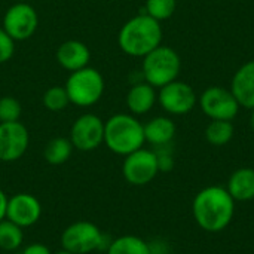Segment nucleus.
I'll list each match as a JSON object with an SVG mask.
<instances>
[{
  "mask_svg": "<svg viewBox=\"0 0 254 254\" xmlns=\"http://www.w3.org/2000/svg\"><path fill=\"white\" fill-rule=\"evenodd\" d=\"M192 213L201 229L220 232L226 229L235 214V201L225 188L208 186L193 199Z\"/></svg>",
  "mask_w": 254,
  "mask_h": 254,
  "instance_id": "obj_1",
  "label": "nucleus"
},
{
  "mask_svg": "<svg viewBox=\"0 0 254 254\" xmlns=\"http://www.w3.org/2000/svg\"><path fill=\"white\" fill-rule=\"evenodd\" d=\"M162 42V27L161 22L149 16L147 13H140L128 19L119 30L118 43L122 52L129 57L143 58L153 49H156Z\"/></svg>",
  "mask_w": 254,
  "mask_h": 254,
  "instance_id": "obj_2",
  "label": "nucleus"
},
{
  "mask_svg": "<svg viewBox=\"0 0 254 254\" xmlns=\"http://www.w3.org/2000/svg\"><path fill=\"white\" fill-rule=\"evenodd\" d=\"M144 143V127L134 115L116 113L104 122V144L110 152L127 156Z\"/></svg>",
  "mask_w": 254,
  "mask_h": 254,
  "instance_id": "obj_3",
  "label": "nucleus"
},
{
  "mask_svg": "<svg viewBox=\"0 0 254 254\" xmlns=\"http://www.w3.org/2000/svg\"><path fill=\"white\" fill-rule=\"evenodd\" d=\"M182 70L180 55L170 46L159 45L156 49L143 57L141 74L144 82L153 88H162L177 80Z\"/></svg>",
  "mask_w": 254,
  "mask_h": 254,
  "instance_id": "obj_4",
  "label": "nucleus"
},
{
  "mask_svg": "<svg viewBox=\"0 0 254 254\" xmlns=\"http://www.w3.org/2000/svg\"><path fill=\"white\" fill-rule=\"evenodd\" d=\"M70 103L77 107H91L97 104L104 94V77L92 67H83L71 71L64 85Z\"/></svg>",
  "mask_w": 254,
  "mask_h": 254,
  "instance_id": "obj_5",
  "label": "nucleus"
},
{
  "mask_svg": "<svg viewBox=\"0 0 254 254\" xmlns=\"http://www.w3.org/2000/svg\"><path fill=\"white\" fill-rule=\"evenodd\" d=\"M112 240L100 228L88 220H79L68 225L61 234V246L73 254H89L95 250L107 252Z\"/></svg>",
  "mask_w": 254,
  "mask_h": 254,
  "instance_id": "obj_6",
  "label": "nucleus"
},
{
  "mask_svg": "<svg viewBox=\"0 0 254 254\" xmlns=\"http://www.w3.org/2000/svg\"><path fill=\"white\" fill-rule=\"evenodd\" d=\"M39 27V15L27 1H16L7 7L3 16V30L15 40L22 42L34 36Z\"/></svg>",
  "mask_w": 254,
  "mask_h": 254,
  "instance_id": "obj_7",
  "label": "nucleus"
},
{
  "mask_svg": "<svg viewBox=\"0 0 254 254\" xmlns=\"http://www.w3.org/2000/svg\"><path fill=\"white\" fill-rule=\"evenodd\" d=\"M202 113L211 121H232L240 112V103L231 89L222 86L207 88L198 98Z\"/></svg>",
  "mask_w": 254,
  "mask_h": 254,
  "instance_id": "obj_8",
  "label": "nucleus"
},
{
  "mask_svg": "<svg viewBox=\"0 0 254 254\" xmlns=\"http://www.w3.org/2000/svg\"><path fill=\"white\" fill-rule=\"evenodd\" d=\"M70 141L80 152H91L104 143V122L94 113L80 115L70 128Z\"/></svg>",
  "mask_w": 254,
  "mask_h": 254,
  "instance_id": "obj_9",
  "label": "nucleus"
},
{
  "mask_svg": "<svg viewBox=\"0 0 254 254\" xmlns=\"http://www.w3.org/2000/svg\"><path fill=\"white\" fill-rule=\"evenodd\" d=\"M159 173L156 153L149 149H138L125 156L122 174L132 186L149 185Z\"/></svg>",
  "mask_w": 254,
  "mask_h": 254,
  "instance_id": "obj_10",
  "label": "nucleus"
},
{
  "mask_svg": "<svg viewBox=\"0 0 254 254\" xmlns=\"http://www.w3.org/2000/svg\"><path fill=\"white\" fill-rule=\"evenodd\" d=\"M158 101L167 113L182 116L188 115L195 109L198 97L189 83L182 80H173L171 83H167L165 86L159 88Z\"/></svg>",
  "mask_w": 254,
  "mask_h": 254,
  "instance_id": "obj_11",
  "label": "nucleus"
},
{
  "mask_svg": "<svg viewBox=\"0 0 254 254\" xmlns=\"http://www.w3.org/2000/svg\"><path fill=\"white\" fill-rule=\"evenodd\" d=\"M30 144L25 125L18 122H0V161L15 162L22 158Z\"/></svg>",
  "mask_w": 254,
  "mask_h": 254,
  "instance_id": "obj_12",
  "label": "nucleus"
},
{
  "mask_svg": "<svg viewBox=\"0 0 254 254\" xmlns=\"http://www.w3.org/2000/svg\"><path fill=\"white\" fill-rule=\"evenodd\" d=\"M40 216H42V205L34 195L21 192L7 198L6 219L21 226L22 229L36 225Z\"/></svg>",
  "mask_w": 254,
  "mask_h": 254,
  "instance_id": "obj_13",
  "label": "nucleus"
},
{
  "mask_svg": "<svg viewBox=\"0 0 254 254\" xmlns=\"http://www.w3.org/2000/svg\"><path fill=\"white\" fill-rule=\"evenodd\" d=\"M55 58L64 70L71 73L88 67L91 61V51L80 40H65L57 48Z\"/></svg>",
  "mask_w": 254,
  "mask_h": 254,
  "instance_id": "obj_14",
  "label": "nucleus"
},
{
  "mask_svg": "<svg viewBox=\"0 0 254 254\" xmlns=\"http://www.w3.org/2000/svg\"><path fill=\"white\" fill-rule=\"evenodd\" d=\"M231 91L241 107L254 109V60L243 64L234 74Z\"/></svg>",
  "mask_w": 254,
  "mask_h": 254,
  "instance_id": "obj_15",
  "label": "nucleus"
},
{
  "mask_svg": "<svg viewBox=\"0 0 254 254\" xmlns=\"http://www.w3.org/2000/svg\"><path fill=\"white\" fill-rule=\"evenodd\" d=\"M156 101H158V94L155 88L147 82L134 83L127 94V107L134 116L149 113Z\"/></svg>",
  "mask_w": 254,
  "mask_h": 254,
  "instance_id": "obj_16",
  "label": "nucleus"
},
{
  "mask_svg": "<svg viewBox=\"0 0 254 254\" xmlns=\"http://www.w3.org/2000/svg\"><path fill=\"white\" fill-rule=\"evenodd\" d=\"M144 127V138L155 147L171 144L176 135V124L165 116H156L150 119Z\"/></svg>",
  "mask_w": 254,
  "mask_h": 254,
  "instance_id": "obj_17",
  "label": "nucleus"
},
{
  "mask_svg": "<svg viewBox=\"0 0 254 254\" xmlns=\"http://www.w3.org/2000/svg\"><path fill=\"white\" fill-rule=\"evenodd\" d=\"M226 190L234 201H252L254 199V170L240 168L232 173L228 182Z\"/></svg>",
  "mask_w": 254,
  "mask_h": 254,
  "instance_id": "obj_18",
  "label": "nucleus"
},
{
  "mask_svg": "<svg viewBox=\"0 0 254 254\" xmlns=\"http://www.w3.org/2000/svg\"><path fill=\"white\" fill-rule=\"evenodd\" d=\"M106 254H152V247L140 237L124 235L112 240Z\"/></svg>",
  "mask_w": 254,
  "mask_h": 254,
  "instance_id": "obj_19",
  "label": "nucleus"
},
{
  "mask_svg": "<svg viewBox=\"0 0 254 254\" xmlns=\"http://www.w3.org/2000/svg\"><path fill=\"white\" fill-rule=\"evenodd\" d=\"M73 144L70 138L65 137H55L48 141V144L43 149V158L51 165H63L65 164L71 153H73Z\"/></svg>",
  "mask_w": 254,
  "mask_h": 254,
  "instance_id": "obj_20",
  "label": "nucleus"
},
{
  "mask_svg": "<svg viewBox=\"0 0 254 254\" xmlns=\"http://www.w3.org/2000/svg\"><path fill=\"white\" fill-rule=\"evenodd\" d=\"M22 243H24L22 228L7 219H3L0 222V249L6 253H12L18 250L22 246Z\"/></svg>",
  "mask_w": 254,
  "mask_h": 254,
  "instance_id": "obj_21",
  "label": "nucleus"
},
{
  "mask_svg": "<svg viewBox=\"0 0 254 254\" xmlns=\"http://www.w3.org/2000/svg\"><path fill=\"white\" fill-rule=\"evenodd\" d=\"M232 121H211L205 128V138L213 146H225L234 137Z\"/></svg>",
  "mask_w": 254,
  "mask_h": 254,
  "instance_id": "obj_22",
  "label": "nucleus"
},
{
  "mask_svg": "<svg viewBox=\"0 0 254 254\" xmlns=\"http://www.w3.org/2000/svg\"><path fill=\"white\" fill-rule=\"evenodd\" d=\"M42 103L49 112H61L70 104V98L64 86H51L43 92Z\"/></svg>",
  "mask_w": 254,
  "mask_h": 254,
  "instance_id": "obj_23",
  "label": "nucleus"
},
{
  "mask_svg": "<svg viewBox=\"0 0 254 254\" xmlns=\"http://www.w3.org/2000/svg\"><path fill=\"white\" fill-rule=\"evenodd\" d=\"M177 7V0H146L144 13L152 16L156 21L170 19Z\"/></svg>",
  "mask_w": 254,
  "mask_h": 254,
  "instance_id": "obj_24",
  "label": "nucleus"
},
{
  "mask_svg": "<svg viewBox=\"0 0 254 254\" xmlns=\"http://www.w3.org/2000/svg\"><path fill=\"white\" fill-rule=\"evenodd\" d=\"M22 113L21 103L10 95L0 98V122H18Z\"/></svg>",
  "mask_w": 254,
  "mask_h": 254,
  "instance_id": "obj_25",
  "label": "nucleus"
},
{
  "mask_svg": "<svg viewBox=\"0 0 254 254\" xmlns=\"http://www.w3.org/2000/svg\"><path fill=\"white\" fill-rule=\"evenodd\" d=\"M15 54V40L0 27V64L12 60Z\"/></svg>",
  "mask_w": 254,
  "mask_h": 254,
  "instance_id": "obj_26",
  "label": "nucleus"
},
{
  "mask_svg": "<svg viewBox=\"0 0 254 254\" xmlns=\"http://www.w3.org/2000/svg\"><path fill=\"white\" fill-rule=\"evenodd\" d=\"M153 152L156 153L159 171H162V173L171 171L173 167H174V158H173L170 144H167V146H159V147H156V150H153Z\"/></svg>",
  "mask_w": 254,
  "mask_h": 254,
  "instance_id": "obj_27",
  "label": "nucleus"
},
{
  "mask_svg": "<svg viewBox=\"0 0 254 254\" xmlns=\"http://www.w3.org/2000/svg\"><path fill=\"white\" fill-rule=\"evenodd\" d=\"M21 254H52V252L48 249V246H45L42 243H33V244H28L27 247H24Z\"/></svg>",
  "mask_w": 254,
  "mask_h": 254,
  "instance_id": "obj_28",
  "label": "nucleus"
},
{
  "mask_svg": "<svg viewBox=\"0 0 254 254\" xmlns=\"http://www.w3.org/2000/svg\"><path fill=\"white\" fill-rule=\"evenodd\" d=\"M7 195L0 189V222L6 219V207H7Z\"/></svg>",
  "mask_w": 254,
  "mask_h": 254,
  "instance_id": "obj_29",
  "label": "nucleus"
},
{
  "mask_svg": "<svg viewBox=\"0 0 254 254\" xmlns=\"http://www.w3.org/2000/svg\"><path fill=\"white\" fill-rule=\"evenodd\" d=\"M250 125H252V129L254 131V109L252 110V116H250Z\"/></svg>",
  "mask_w": 254,
  "mask_h": 254,
  "instance_id": "obj_30",
  "label": "nucleus"
},
{
  "mask_svg": "<svg viewBox=\"0 0 254 254\" xmlns=\"http://www.w3.org/2000/svg\"><path fill=\"white\" fill-rule=\"evenodd\" d=\"M52 254H73V253H70V252H67V250H60V252H57V253H52Z\"/></svg>",
  "mask_w": 254,
  "mask_h": 254,
  "instance_id": "obj_31",
  "label": "nucleus"
},
{
  "mask_svg": "<svg viewBox=\"0 0 254 254\" xmlns=\"http://www.w3.org/2000/svg\"><path fill=\"white\" fill-rule=\"evenodd\" d=\"M15 1H27V0H15Z\"/></svg>",
  "mask_w": 254,
  "mask_h": 254,
  "instance_id": "obj_32",
  "label": "nucleus"
},
{
  "mask_svg": "<svg viewBox=\"0 0 254 254\" xmlns=\"http://www.w3.org/2000/svg\"><path fill=\"white\" fill-rule=\"evenodd\" d=\"M152 254H167V253H162V252H161V253H152Z\"/></svg>",
  "mask_w": 254,
  "mask_h": 254,
  "instance_id": "obj_33",
  "label": "nucleus"
}]
</instances>
